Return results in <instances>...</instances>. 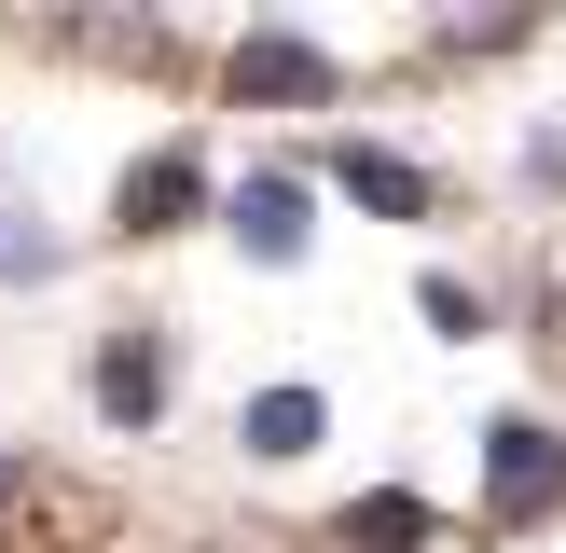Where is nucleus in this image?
Returning <instances> with one entry per match:
<instances>
[{"label": "nucleus", "instance_id": "nucleus-9", "mask_svg": "<svg viewBox=\"0 0 566 553\" xmlns=\"http://www.w3.org/2000/svg\"><path fill=\"white\" fill-rule=\"evenodd\" d=\"M14 276H55V236L28 208H0V291H14Z\"/></svg>", "mask_w": 566, "mask_h": 553}, {"label": "nucleus", "instance_id": "nucleus-1", "mask_svg": "<svg viewBox=\"0 0 566 553\" xmlns=\"http://www.w3.org/2000/svg\"><path fill=\"white\" fill-rule=\"evenodd\" d=\"M484 512H497V525L566 512V442L539 429V415H497V429H484Z\"/></svg>", "mask_w": 566, "mask_h": 553}, {"label": "nucleus", "instance_id": "nucleus-6", "mask_svg": "<svg viewBox=\"0 0 566 553\" xmlns=\"http://www.w3.org/2000/svg\"><path fill=\"white\" fill-rule=\"evenodd\" d=\"M318 429H332V401H318V387H263V401L235 415V442H249V457H304Z\"/></svg>", "mask_w": 566, "mask_h": 553}, {"label": "nucleus", "instance_id": "nucleus-4", "mask_svg": "<svg viewBox=\"0 0 566 553\" xmlns=\"http://www.w3.org/2000/svg\"><path fill=\"white\" fill-rule=\"evenodd\" d=\"M97 415H111V429H153V415H166V346H153V332H111V346H97Z\"/></svg>", "mask_w": 566, "mask_h": 553}, {"label": "nucleus", "instance_id": "nucleus-2", "mask_svg": "<svg viewBox=\"0 0 566 553\" xmlns=\"http://www.w3.org/2000/svg\"><path fill=\"white\" fill-rule=\"evenodd\" d=\"M221 221H235L249 263H304V180H291V166H249V180L221 194Z\"/></svg>", "mask_w": 566, "mask_h": 553}, {"label": "nucleus", "instance_id": "nucleus-5", "mask_svg": "<svg viewBox=\"0 0 566 553\" xmlns=\"http://www.w3.org/2000/svg\"><path fill=\"white\" fill-rule=\"evenodd\" d=\"M332 180H346L359 208H387V221H429V166H415V153H374V138H346V153H332Z\"/></svg>", "mask_w": 566, "mask_h": 553}, {"label": "nucleus", "instance_id": "nucleus-7", "mask_svg": "<svg viewBox=\"0 0 566 553\" xmlns=\"http://www.w3.org/2000/svg\"><path fill=\"white\" fill-rule=\"evenodd\" d=\"M208 194V166L193 153H153V166H125V236H166V221Z\"/></svg>", "mask_w": 566, "mask_h": 553}, {"label": "nucleus", "instance_id": "nucleus-8", "mask_svg": "<svg viewBox=\"0 0 566 553\" xmlns=\"http://www.w3.org/2000/svg\"><path fill=\"white\" fill-rule=\"evenodd\" d=\"M346 540H387V553L429 540V498H401V484H387V498H346Z\"/></svg>", "mask_w": 566, "mask_h": 553}, {"label": "nucleus", "instance_id": "nucleus-10", "mask_svg": "<svg viewBox=\"0 0 566 553\" xmlns=\"http://www.w3.org/2000/svg\"><path fill=\"white\" fill-rule=\"evenodd\" d=\"M415 304H429V332H484V291L470 276H415Z\"/></svg>", "mask_w": 566, "mask_h": 553}, {"label": "nucleus", "instance_id": "nucleus-3", "mask_svg": "<svg viewBox=\"0 0 566 553\" xmlns=\"http://www.w3.org/2000/svg\"><path fill=\"white\" fill-rule=\"evenodd\" d=\"M221 83H235V97H332V55H318V42H291V28H249Z\"/></svg>", "mask_w": 566, "mask_h": 553}]
</instances>
